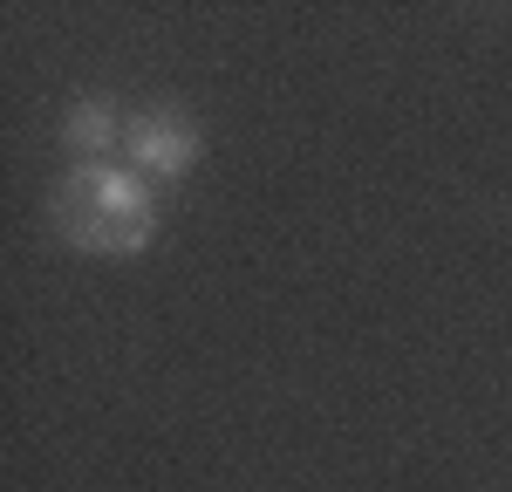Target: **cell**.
Returning a JSON list of instances; mask_svg holds the SVG:
<instances>
[{
  "mask_svg": "<svg viewBox=\"0 0 512 492\" xmlns=\"http://www.w3.org/2000/svg\"><path fill=\"white\" fill-rule=\"evenodd\" d=\"M48 226L82 253H144L158 240V192L130 164L82 158L48 192Z\"/></svg>",
  "mask_w": 512,
  "mask_h": 492,
  "instance_id": "1",
  "label": "cell"
},
{
  "mask_svg": "<svg viewBox=\"0 0 512 492\" xmlns=\"http://www.w3.org/2000/svg\"><path fill=\"white\" fill-rule=\"evenodd\" d=\"M123 158L137 178H185L198 164V123L185 110H144L123 123Z\"/></svg>",
  "mask_w": 512,
  "mask_h": 492,
  "instance_id": "2",
  "label": "cell"
},
{
  "mask_svg": "<svg viewBox=\"0 0 512 492\" xmlns=\"http://www.w3.org/2000/svg\"><path fill=\"white\" fill-rule=\"evenodd\" d=\"M62 137L103 164V151L123 137V123H117V110H110V103H76V110H69V123H62Z\"/></svg>",
  "mask_w": 512,
  "mask_h": 492,
  "instance_id": "3",
  "label": "cell"
}]
</instances>
